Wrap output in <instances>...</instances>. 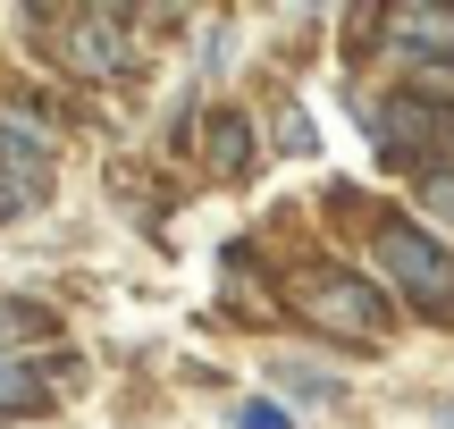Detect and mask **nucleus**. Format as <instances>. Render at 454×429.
Instances as JSON below:
<instances>
[{
  "instance_id": "nucleus-1",
  "label": "nucleus",
  "mask_w": 454,
  "mask_h": 429,
  "mask_svg": "<svg viewBox=\"0 0 454 429\" xmlns=\"http://www.w3.org/2000/svg\"><path fill=\"white\" fill-rule=\"evenodd\" d=\"M371 253H379V278H387L395 295L412 303V312L454 320V253L421 228V219H379Z\"/></svg>"
},
{
  "instance_id": "nucleus-3",
  "label": "nucleus",
  "mask_w": 454,
  "mask_h": 429,
  "mask_svg": "<svg viewBox=\"0 0 454 429\" xmlns=\"http://www.w3.org/2000/svg\"><path fill=\"white\" fill-rule=\"evenodd\" d=\"M135 51H127V17L118 9H67L59 17V67L67 76H118Z\"/></svg>"
},
{
  "instance_id": "nucleus-11",
  "label": "nucleus",
  "mask_w": 454,
  "mask_h": 429,
  "mask_svg": "<svg viewBox=\"0 0 454 429\" xmlns=\"http://www.w3.org/2000/svg\"><path fill=\"white\" fill-rule=\"evenodd\" d=\"M34 202H43V194H34L26 177H0V219H17V211H34Z\"/></svg>"
},
{
  "instance_id": "nucleus-7",
  "label": "nucleus",
  "mask_w": 454,
  "mask_h": 429,
  "mask_svg": "<svg viewBox=\"0 0 454 429\" xmlns=\"http://www.w3.org/2000/svg\"><path fill=\"white\" fill-rule=\"evenodd\" d=\"M51 404V370L43 363H0V421L9 413H43Z\"/></svg>"
},
{
  "instance_id": "nucleus-5",
  "label": "nucleus",
  "mask_w": 454,
  "mask_h": 429,
  "mask_svg": "<svg viewBox=\"0 0 454 429\" xmlns=\"http://www.w3.org/2000/svg\"><path fill=\"white\" fill-rule=\"evenodd\" d=\"M387 43H395V59L454 67V9H387Z\"/></svg>"
},
{
  "instance_id": "nucleus-8",
  "label": "nucleus",
  "mask_w": 454,
  "mask_h": 429,
  "mask_svg": "<svg viewBox=\"0 0 454 429\" xmlns=\"http://www.w3.org/2000/svg\"><path fill=\"white\" fill-rule=\"evenodd\" d=\"M211 168L219 177H244L253 168V118H236V110L211 118Z\"/></svg>"
},
{
  "instance_id": "nucleus-12",
  "label": "nucleus",
  "mask_w": 454,
  "mask_h": 429,
  "mask_svg": "<svg viewBox=\"0 0 454 429\" xmlns=\"http://www.w3.org/2000/svg\"><path fill=\"white\" fill-rule=\"evenodd\" d=\"M244 429H286V413L278 404H244Z\"/></svg>"
},
{
  "instance_id": "nucleus-4",
  "label": "nucleus",
  "mask_w": 454,
  "mask_h": 429,
  "mask_svg": "<svg viewBox=\"0 0 454 429\" xmlns=\"http://www.w3.org/2000/svg\"><path fill=\"white\" fill-rule=\"evenodd\" d=\"M51 160H59V127H51L34 101H0V177L43 185Z\"/></svg>"
},
{
  "instance_id": "nucleus-2",
  "label": "nucleus",
  "mask_w": 454,
  "mask_h": 429,
  "mask_svg": "<svg viewBox=\"0 0 454 429\" xmlns=\"http://www.w3.org/2000/svg\"><path fill=\"white\" fill-rule=\"evenodd\" d=\"M294 312L328 337H362V346L387 329V295L362 269H311V278H294Z\"/></svg>"
},
{
  "instance_id": "nucleus-6",
  "label": "nucleus",
  "mask_w": 454,
  "mask_h": 429,
  "mask_svg": "<svg viewBox=\"0 0 454 429\" xmlns=\"http://www.w3.org/2000/svg\"><path fill=\"white\" fill-rule=\"evenodd\" d=\"M59 337V320L43 312V303H26V295H0V363H26L34 346H51Z\"/></svg>"
},
{
  "instance_id": "nucleus-10",
  "label": "nucleus",
  "mask_w": 454,
  "mask_h": 429,
  "mask_svg": "<svg viewBox=\"0 0 454 429\" xmlns=\"http://www.w3.org/2000/svg\"><path fill=\"white\" fill-rule=\"evenodd\" d=\"M421 211L438 219V228H454V168H446V160L421 168Z\"/></svg>"
},
{
  "instance_id": "nucleus-9",
  "label": "nucleus",
  "mask_w": 454,
  "mask_h": 429,
  "mask_svg": "<svg viewBox=\"0 0 454 429\" xmlns=\"http://www.w3.org/2000/svg\"><path fill=\"white\" fill-rule=\"evenodd\" d=\"M438 127H446V118L429 110V101H387V152H421V144H438Z\"/></svg>"
}]
</instances>
